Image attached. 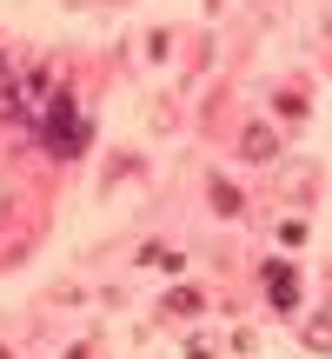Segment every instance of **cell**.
<instances>
[{
  "label": "cell",
  "mask_w": 332,
  "mask_h": 359,
  "mask_svg": "<svg viewBox=\"0 0 332 359\" xmlns=\"http://www.w3.org/2000/svg\"><path fill=\"white\" fill-rule=\"evenodd\" d=\"M34 127H40V147H47V154H60V160L87 147V120L74 114V93H67V87H53V100L34 114Z\"/></svg>",
  "instance_id": "obj_1"
},
{
  "label": "cell",
  "mask_w": 332,
  "mask_h": 359,
  "mask_svg": "<svg viewBox=\"0 0 332 359\" xmlns=\"http://www.w3.org/2000/svg\"><path fill=\"white\" fill-rule=\"evenodd\" d=\"M266 286H272L279 306H299V286H293V266H286V259H272V266H266Z\"/></svg>",
  "instance_id": "obj_2"
},
{
  "label": "cell",
  "mask_w": 332,
  "mask_h": 359,
  "mask_svg": "<svg viewBox=\"0 0 332 359\" xmlns=\"http://www.w3.org/2000/svg\"><path fill=\"white\" fill-rule=\"evenodd\" d=\"M266 154H272V133L253 127V133H246V160H266Z\"/></svg>",
  "instance_id": "obj_3"
},
{
  "label": "cell",
  "mask_w": 332,
  "mask_h": 359,
  "mask_svg": "<svg viewBox=\"0 0 332 359\" xmlns=\"http://www.w3.org/2000/svg\"><path fill=\"white\" fill-rule=\"evenodd\" d=\"M7 80H13V67H7V53H0V87H7Z\"/></svg>",
  "instance_id": "obj_4"
}]
</instances>
